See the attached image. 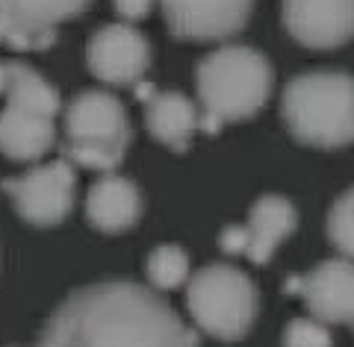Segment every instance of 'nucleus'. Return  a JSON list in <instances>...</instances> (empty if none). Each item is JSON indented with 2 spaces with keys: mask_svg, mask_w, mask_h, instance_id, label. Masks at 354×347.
I'll return each mask as SVG.
<instances>
[{
  "mask_svg": "<svg viewBox=\"0 0 354 347\" xmlns=\"http://www.w3.org/2000/svg\"><path fill=\"white\" fill-rule=\"evenodd\" d=\"M86 65L106 86H136L151 65V44L133 24H106L86 44Z\"/></svg>",
  "mask_w": 354,
  "mask_h": 347,
  "instance_id": "8",
  "label": "nucleus"
},
{
  "mask_svg": "<svg viewBox=\"0 0 354 347\" xmlns=\"http://www.w3.org/2000/svg\"><path fill=\"white\" fill-rule=\"evenodd\" d=\"M286 292L301 295L310 315L322 324H351L354 327V262L346 256L316 265L304 277H290Z\"/></svg>",
  "mask_w": 354,
  "mask_h": 347,
  "instance_id": "10",
  "label": "nucleus"
},
{
  "mask_svg": "<svg viewBox=\"0 0 354 347\" xmlns=\"http://www.w3.org/2000/svg\"><path fill=\"white\" fill-rule=\"evenodd\" d=\"M57 144V118L48 112L6 103L0 109V153L15 162H39Z\"/></svg>",
  "mask_w": 354,
  "mask_h": 347,
  "instance_id": "12",
  "label": "nucleus"
},
{
  "mask_svg": "<svg viewBox=\"0 0 354 347\" xmlns=\"http://www.w3.org/2000/svg\"><path fill=\"white\" fill-rule=\"evenodd\" d=\"M283 347H334V339L319 318H295L283 330Z\"/></svg>",
  "mask_w": 354,
  "mask_h": 347,
  "instance_id": "19",
  "label": "nucleus"
},
{
  "mask_svg": "<svg viewBox=\"0 0 354 347\" xmlns=\"http://www.w3.org/2000/svg\"><path fill=\"white\" fill-rule=\"evenodd\" d=\"M298 224V212L286 197L266 195L251 206L245 227V253L254 265H266Z\"/></svg>",
  "mask_w": 354,
  "mask_h": 347,
  "instance_id": "14",
  "label": "nucleus"
},
{
  "mask_svg": "<svg viewBox=\"0 0 354 347\" xmlns=\"http://www.w3.org/2000/svg\"><path fill=\"white\" fill-rule=\"evenodd\" d=\"M221 250L230 253V256H242L245 253V227L242 224H234V227H225L218 236Z\"/></svg>",
  "mask_w": 354,
  "mask_h": 347,
  "instance_id": "20",
  "label": "nucleus"
},
{
  "mask_svg": "<svg viewBox=\"0 0 354 347\" xmlns=\"http://www.w3.org/2000/svg\"><path fill=\"white\" fill-rule=\"evenodd\" d=\"M39 347H198V335L153 288L104 279L62 300Z\"/></svg>",
  "mask_w": 354,
  "mask_h": 347,
  "instance_id": "1",
  "label": "nucleus"
},
{
  "mask_svg": "<svg viewBox=\"0 0 354 347\" xmlns=\"http://www.w3.org/2000/svg\"><path fill=\"white\" fill-rule=\"evenodd\" d=\"M113 6H115V12L127 21V24H133V21H142L151 12L153 0H113Z\"/></svg>",
  "mask_w": 354,
  "mask_h": 347,
  "instance_id": "21",
  "label": "nucleus"
},
{
  "mask_svg": "<svg viewBox=\"0 0 354 347\" xmlns=\"http://www.w3.org/2000/svg\"><path fill=\"white\" fill-rule=\"evenodd\" d=\"M186 306L198 330L216 335L221 341H236L248 335L257 318L260 295L245 271L216 262L201 268L186 279Z\"/></svg>",
  "mask_w": 354,
  "mask_h": 347,
  "instance_id": "5",
  "label": "nucleus"
},
{
  "mask_svg": "<svg viewBox=\"0 0 354 347\" xmlns=\"http://www.w3.org/2000/svg\"><path fill=\"white\" fill-rule=\"evenodd\" d=\"M145 103V124L148 132L157 141H162L171 150H186L195 136V130L201 127V112L186 95L180 92H160L153 88V95Z\"/></svg>",
  "mask_w": 354,
  "mask_h": 347,
  "instance_id": "15",
  "label": "nucleus"
},
{
  "mask_svg": "<svg viewBox=\"0 0 354 347\" xmlns=\"http://www.w3.org/2000/svg\"><path fill=\"white\" fill-rule=\"evenodd\" d=\"M189 279V256L177 244H162L148 256V283L160 292L177 288Z\"/></svg>",
  "mask_w": 354,
  "mask_h": 347,
  "instance_id": "17",
  "label": "nucleus"
},
{
  "mask_svg": "<svg viewBox=\"0 0 354 347\" xmlns=\"http://www.w3.org/2000/svg\"><path fill=\"white\" fill-rule=\"evenodd\" d=\"M0 95L6 97V103L48 112L53 118H57L59 109H62L57 88L24 62H3V92Z\"/></svg>",
  "mask_w": 354,
  "mask_h": 347,
  "instance_id": "16",
  "label": "nucleus"
},
{
  "mask_svg": "<svg viewBox=\"0 0 354 347\" xmlns=\"http://www.w3.org/2000/svg\"><path fill=\"white\" fill-rule=\"evenodd\" d=\"M160 6L174 39L221 41L248 24L254 0H160Z\"/></svg>",
  "mask_w": 354,
  "mask_h": 347,
  "instance_id": "9",
  "label": "nucleus"
},
{
  "mask_svg": "<svg viewBox=\"0 0 354 347\" xmlns=\"http://www.w3.org/2000/svg\"><path fill=\"white\" fill-rule=\"evenodd\" d=\"M283 27L304 48H342L354 39V0H283Z\"/></svg>",
  "mask_w": 354,
  "mask_h": 347,
  "instance_id": "11",
  "label": "nucleus"
},
{
  "mask_svg": "<svg viewBox=\"0 0 354 347\" xmlns=\"http://www.w3.org/2000/svg\"><path fill=\"white\" fill-rule=\"evenodd\" d=\"M142 215V195L133 180L118 174L101 177L97 183H92L86 195V218L95 230L115 236V232L130 230Z\"/></svg>",
  "mask_w": 354,
  "mask_h": 347,
  "instance_id": "13",
  "label": "nucleus"
},
{
  "mask_svg": "<svg viewBox=\"0 0 354 347\" xmlns=\"http://www.w3.org/2000/svg\"><path fill=\"white\" fill-rule=\"evenodd\" d=\"M328 239L342 256H346V259L354 262V186L346 195H339L337 204L330 206Z\"/></svg>",
  "mask_w": 354,
  "mask_h": 347,
  "instance_id": "18",
  "label": "nucleus"
},
{
  "mask_svg": "<svg viewBox=\"0 0 354 347\" xmlns=\"http://www.w3.org/2000/svg\"><path fill=\"white\" fill-rule=\"evenodd\" d=\"M130 121L115 95L104 88H86L65 106L62 159L92 171H113L130 148Z\"/></svg>",
  "mask_w": 354,
  "mask_h": 347,
  "instance_id": "4",
  "label": "nucleus"
},
{
  "mask_svg": "<svg viewBox=\"0 0 354 347\" xmlns=\"http://www.w3.org/2000/svg\"><path fill=\"white\" fill-rule=\"evenodd\" d=\"M272 65L248 44H225L207 53L195 68L201 100V130L218 132L225 124L254 118L272 95Z\"/></svg>",
  "mask_w": 354,
  "mask_h": 347,
  "instance_id": "2",
  "label": "nucleus"
},
{
  "mask_svg": "<svg viewBox=\"0 0 354 347\" xmlns=\"http://www.w3.org/2000/svg\"><path fill=\"white\" fill-rule=\"evenodd\" d=\"M77 174L68 159L30 168L24 177L3 180V192L12 197L18 215L32 227H57L74 206Z\"/></svg>",
  "mask_w": 354,
  "mask_h": 347,
  "instance_id": "6",
  "label": "nucleus"
},
{
  "mask_svg": "<svg viewBox=\"0 0 354 347\" xmlns=\"http://www.w3.org/2000/svg\"><path fill=\"white\" fill-rule=\"evenodd\" d=\"M92 0H0V44L44 50L57 41L65 21L83 15Z\"/></svg>",
  "mask_w": 354,
  "mask_h": 347,
  "instance_id": "7",
  "label": "nucleus"
},
{
  "mask_svg": "<svg viewBox=\"0 0 354 347\" xmlns=\"http://www.w3.org/2000/svg\"><path fill=\"white\" fill-rule=\"evenodd\" d=\"M281 115L295 141L310 148L354 144V77L346 71L316 68L286 83Z\"/></svg>",
  "mask_w": 354,
  "mask_h": 347,
  "instance_id": "3",
  "label": "nucleus"
}]
</instances>
